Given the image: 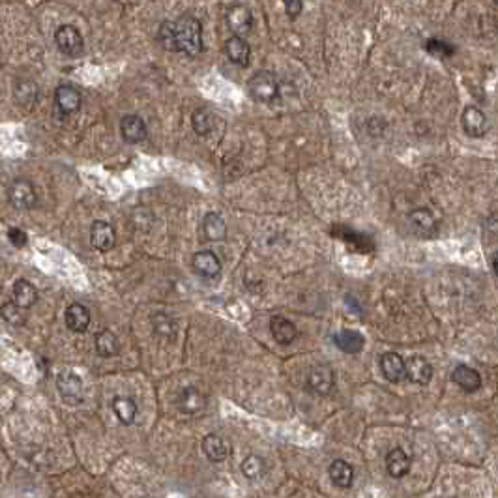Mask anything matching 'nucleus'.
Here are the masks:
<instances>
[{"instance_id":"obj_1","label":"nucleus","mask_w":498,"mask_h":498,"mask_svg":"<svg viewBox=\"0 0 498 498\" xmlns=\"http://www.w3.org/2000/svg\"><path fill=\"white\" fill-rule=\"evenodd\" d=\"M175 23L176 53H184L185 57H197L202 51V25L193 16H182Z\"/></svg>"},{"instance_id":"obj_2","label":"nucleus","mask_w":498,"mask_h":498,"mask_svg":"<svg viewBox=\"0 0 498 498\" xmlns=\"http://www.w3.org/2000/svg\"><path fill=\"white\" fill-rule=\"evenodd\" d=\"M247 92L257 103H272L279 96L278 77L272 72H257L247 81Z\"/></svg>"},{"instance_id":"obj_3","label":"nucleus","mask_w":498,"mask_h":498,"mask_svg":"<svg viewBox=\"0 0 498 498\" xmlns=\"http://www.w3.org/2000/svg\"><path fill=\"white\" fill-rule=\"evenodd\" d=\"M55 43L58 51L70 58H75L82 55L85 51V38L79 32L77 26L73 25H60L55 32Z\"/></svg>"},{"instance_id":"obj_4","label":"nucleus","mask_w":498,"mask_h":498,"mask_svg":"<svg viewBox=\"0 0 498 498\" xmlns=\"http://www.w3.org/2000/svg\"><path fill=\"white\" fill-rule=\"evenodd\" d=\"M8 200L17 210H32L38 205L36 188L31 180L17 178L8 188Z\"/></svg>"},{"instance_id":"obj_5","label":"nucleus","mask_w":498,"mask_h":498,"mask_svg":"<svg viewBox=\"0 0 498 498\" xmlns=\"http://www.w3.org/2000/svg\"><path fill=\"white\" fill-rule=\"evenodd\" d=\"M335 373L334 369L326 364L313 365L308 373V388L319 396H326L334 390Z\"/></svg>"},{"instance_id":"obj_6","label":"nucleus","mask_w":498,"mask_h":498,"mask_svg":"<svg viewBox=\"0 0 498 498\" xmlns=\"http://www.w3.org/2000/svg\"><path fill=\"white\" fill-rule=\"evenodd\" d=\"M57 390L67 405H79L82 401V380L73 371H64L58 375Z\"/></svg>"},{"instance_id":"obj_7","label":"nucleus","mask_w":498,"mask_h":498,"mask_svg":"<svg viewBox=\"0 0 498 498\" xmlns=\"http://www.w3.org/2000/svg\"><path fill=\"white\" fill-rule=\"evenodd\" d=\"M81 92L72 85H60L55 90V107L62 117H72L81 109Z\"/></svg>"},{"instance_id":"obj_8","label":"nucleus","mask_w":498,"mask_h":498,"mask_svg":"<svg viewBox=\"0 0 498 498\" xmlns=\"http://www.w3.org/2000/svg\"><path fill=\"white\" fill-rule=\"evenodd\" d=\"M461 122L462 129H465V134H467L468 137L480 139V137H483V135L487 134V117H485V113H483L480 107H476V105H468V107L462 111Z\"/></svg>"},{"instance_id":"obj_9","label":"nucleus","mask_w":498,"mask_h":498,"mask_svg":"<svg viewBox=\"0 0 498 498\" xmlns=\"http://www.w3.org/2000/svg\"><path fill=\"white\" fill-rule=\"evenodd\" d=\"M90 242L98 251H111L114 244H117V232H114L113 225L102 220L94 221L92 227H90Z\"/></svg>"},{"instance_id":"obj_10","label":"nucleus","mask_w":498,"mask_h":498,"mask_svg":"<svg viewBox=\"0 0 498 498\" xmlns=\"http://www.w3.org/2000/svg\"><path fill=\"white\" fill-rule=\"evenodd\" d=\"M405 379L420 386L429 384L433 379V365L423 356H411V359L405 362Z\"/></svg>"},{"instance_id":"obj_11","label":"nucleus","mask_w":498,"mask_h":498,"mask_svg":"<svg viewBox=\"0 0 498 498\" xmlns=\"http://www.w3.org/2000/svg\"><path fill=\"white\" fill-rule=\"evenodd\" d=\"M120 134H122V139L129 144L143 143L148 135V128L141 117L137 114H126L122 120H120Z\"/></svg>"},{"instance_id":"obj_12","label":"nucleus","mask_w":498,"mask_h":498,"mask_svg":"<svg viewBox=\"0 0 498 498\" xmlns=\"http://www.w3.org/2000/svg\"><path fill=\"white\" fill-rule=\"evenodd\" d=\"M227 25L231 28L232 36H244L253 28V13L246 6H232L227 11Z\"/></svg>"},{"instance_id":"obj_13","label":"nucleus","mask_w":498,"mask_h":498,"mask_svg":"<svg viewBox=\"0 0 498 498\" xmlns=\"http://www.w3.org/2000/svg\"><path fill=\"white\" fill-rule=\"evenodd\" d=\"M408 221H411L414 232L420 234V237L429 238L437 234L438 223L437 220H435V216H433V212L427 210V208H414V210L408 214Z\"/></svg>"},{"instance_id":"obj_14","label":"nucleus","mask_w":498,"mask_h":498,"mask_svg":"<svg viewBox=\"0 0 498 498\" xmlns=\"http://www.w3.org/2000/svg\"><path fill=\"white\" fill-rule=\"evenodd\" d=\"M191 264H193V270H195L199 276H202V278L212 279L221 274L220 257H217L214 251H210V249H205V251L195 253V255H193V261H191Z\"/></svg>"},{"instance_id":"obj_15","label":"nucleus","mask_w":498,"mask_h":498,"mask_svg":"<svg viewBox=\"0 0 498 498\" xmlns=\"http://www.w3.org/2000/svg\"><path fill=\"white\" fill-rule=\"evenodd\" d=\"M411 458L403 448H394L388 455H386V470L391 478L401 480L405 478L406 474L411 472Z\"/></svg>"},{"instance_id":"obj_16","label":"nucleus","mask_w":498,"mask_h":498,"mask_svg":"<svg viewBox=\"0 0 498 498\" xmlns=\"http://www.w3.org/2000/svg\"><path fill=\"white\" fill-rule=\"evenodd\" d=\"M225 53L232 64L246 67L251 58V47L242 36H231L225 41Z\"/></svg>"},{"instance_id":"obj_17","label":"nucleus","mask_w":498,"mask_h":498,"mask_svg":"<svg viewBox=\"0 0 498 498\" xmlns=\"http://www.w3.org/2000/svg\"><path fill=\"white\" fill-rule=\"evenodd\" d=\"M64 320L66 326L75 334H85L90 326V311H88L82 303H72L67 305L66 313H64Z\"/></svg>"},{"instance_id":"obj_18","label":"nucleus","mask_w":498,"mask_h":498,"mask_svg":"<svg viewBox=\"0 0 498 498\" xmlns=\"http://www.w3.org/2000/svg\"><path fill=\"white\" fill-rule=\"evenodd\" d=\"M452 380L458 386H461L467 394H474L482 388V375L474 367H468L465 364H459L452 373Z\"/></svg>"},{"instance_id":"obj_19","label":"nucleus","mask_w":498,"mask_h":498,"mask_svg":"<svg viewBox=\"0 0 498 498\" xmlns=\"http://www.w3.org/2000/svg\"><path fill=\"white\" fill-rule=\"evenodd\" d=\"M334 343L345 354H358L365 347V337L356 330H341L334 335Z\"/></svg>"},{"instance_id":"obj_20","label":"nucleus","mask_w":498,"mask_h":498,"mask_svg":"<svg viewBox=\"0 0 498 498\" xmlns=\"http://www.w3.org/2000/svg\"><path fill=\"white\" fill-rule=\"evenodd\" d=\"M380 371L386 380L399 382L405 379V359L397 352H384L380 356Z\"/></svg>"},{"instance_id":"obj_21","label":"nucleus","mask_w":498,"mask_h":498,"mask_svg":"<svg viewBox=\"0 0 498 498\" xmlns=\"http://www.w3.org/2000/svg\"><path fill=\"white\" fill-rule=\"evenodd\" d=\"M38 94H40L38 85L32 79L19 77L16 81V85H13V98H16V102L19 103L21 107H34V103L38 102Z\"/></svg>"},{"instance_id":"obj_22","label":"nucleus","mask_w":498,"mask_h":498,"mask_svg":"<svg viewBox=\"0 0 498 498\" xmlns=\"http://www.w3.org/2000/svg\"><path fill=\"white\" fill-rule=\"evenodd\" d=\"M270 332H272L274 339H276L279 345H291L294 339L298 337L296 324L291 323V320L285 319V317H281V315L272 317V320H270Z\"/></svg>"},{"instance_id":"obj_23","label":"nucleus","mask_w":498,"mask_h":498,"mask_svg":"<svg viewBox=\"0 0 498 498\" xmlns=\"http://www.w3.org/2000/svg\"><path fill=\"white\" fill-rule=\"evenodd\" d=\"M178 406H180V411L185 412V414H197V412L205 411L206 408L205 394H200V390H197V388H193V386H188V388H184V390L180 391Z\"/></svg>"},{"instance_id":"obj_24","label":"nucleus","mask_w":498,"mask_h":498,"mask_svg":"<svg viewBox=\"0 0 498 498\" xmlns=\"http://www.w3.org/2000/svg\"><path fill=\"white\" fill-rule=\"evenodd\" d=\"M11 302L19 305L21 309L32 308L38 302V288L26 279H17L13 283V291H11Z\"/></svg>"},{"instance_id":"obj_25","label":"nucleus","mask_w":498,"mask_h":498,"mask_svg":"<svg viewBox=\"0 0 498 498\" xmlns=\"http://www.w3.org/2000/svg\"><path fill=\"white\" fill-rule=\"evenodd\" d=\"M330 480L334 485L341 489H349L352 485V480H354V468L350 462H347L345 459H335L328 468Z\"/></svg>"},{"instance_id":"obj_26","label":"nucleus","mask_w":498,"mask_h":498,"mask_svg":"<svg viewBox=\"0 0 498 498\" xmlns=\"http://www.w3.org/2000/svg\"><path fill=\"white\" fill-rule=\"evenodd\" d=\"M202 232L206 240L221 242L227 238V223L217 212H208L202 220Z\"/></svg>"},{"instance_id":"obj_27","label":"nucleus","mask_w":498,"mask_h":498,"mask_svg":"<svg viewBox=\"0 0 498 498\" xmlns=\"http://www.w3.org/2000/svg\"><path fill=\"white\" fill-rule=\"evenodd\" d=\"M202 452L208 458V461L212 462H223L229 458V453H231L227 442L221 437H217V435H206L202 438Z\"/></svg>"},{"instance_id":"obj_28","label":"nucleus","mask_w":498,"mask_h":498,"mask_svg":"<svg viewBox=\"0 0 498 498\" xmlns=\"http://www.w3.org/2000/svg\"><path fill=\"white\" fill-rule=\"evenodd\" d=\"M113 412L124 426H131L137 418V403L131 397L117 396L113 399Z\"/></svg>"},{"instance_id":"obj_29","label":"nucleus","mask_w":498,"mask_h":498,"mask_svg":"<svg viewBox=\"0 0 498 498\" xmlns=\"http://www.w3.org/2000/svg\"><path fill=\"white\" fill-rule=\"evenodd\" d=\"M94 345H96V352H98L102 358H111V356H117L120 350L119 337L111 332V330H102L96 339H94Z\"/></svg>"},{"instance_id":"obj_30","label":"nucleus","mask_w":498,"mask_h":498,"mask_svg":"<svg viewBox=\"0 0 498 498\" xmlns=\"http://www.w3.org/2000/svg\"><path fill=\"white\" fill-rule=\"evenodd\" d=\"M191 126H193L197 135H202V137H205V135L212 134V129L216 126V117H214V113H212L210 109L199 107L191 114Z\"/></svg>"},{"instance_id":"obj_31","label":"nucleus","mask_w":498,"mask_h":498,"mask_svg":"<svg viewBox=\"0 0 498 498\" xmlns=\"http://www.w3.org/2000/svg\"><path fill=\"white\" fill-rule=\"evenodd\" d=\"M152 328H154V334L161 339H175L176 335V323L175 319L167 313H156L152 317Z\"/></svg>"},{"instance_id":"obj_32","label":"nucleus","mask_w":498,"mask_h":498,"mask_svg":"<svg viewBox=\"0 0 498 498\" xmlns=\"http://www.w3.org/2000/svg\"><path fill=\"white\" fill-rule=\"evenodd\" d=\"M158 41L161 43L165 51L176 53V38H175V23L165 21L161 23L160 31H158Z\"/></svg>"},{"instance_id":"obj_33","label":"nucleus","mask_w":498,"mask_h":498,"mask_svg":"<svg viewBox=\"0 0 498 498\" xmlns=\"http://www.w3.org/2000/svg\"><path fill=\"white\" fill-rule=\"evenodd\" d=\"M0 315H2V319L8 324H11V326H23V324L26 323V315L23 313V309H21L19 305H16L13 302L4 303V305L0 308Z\"/></svg>"},{"instance_id":"obj_34","label":"nucleus","mask_w":498,"mask_h":498,"mask_svg":"<svg viewBox=\"0 0 498 498\" xmlns=\"http://www.w3.org/2000/svg\"><path fill=\"white\" fill-rule=\"evenodd\" d=\"M242 472L249 480H257L264 472V461L259 455H247L242 461Z\"/></svg>"},{"instance_id":"obj_35","label":"nucleus","mask_w":498,"mask_h":498,"mask_svg":"<svg viewBox=\"0 0 498 498\" xmlns=\"http://www.w3.org/2000/svg\"><path fill=\"white\" fill-rule=\"evenodd\" d=\"M283 4H285V10H287L291 19H296V17L302 13V8H303L302 0H283Z\"/></svg>"},{"instance_id":"obj_36","label":"nucleus","mask_w":498,"mask_h":498,"mask_svg":"<svg viewBox=\"0 0 498 498\" xmlns=\"http://www.w3.org/2000/svg\"><path fill=\"white\" fill-rule=\"evenodd\" d=\"M8 238H10V242L16 247H23L26 244V232L17 229V227H11L10 231H8Z\"/></svg>"}]
</instances>
